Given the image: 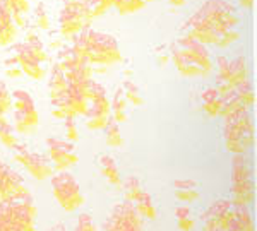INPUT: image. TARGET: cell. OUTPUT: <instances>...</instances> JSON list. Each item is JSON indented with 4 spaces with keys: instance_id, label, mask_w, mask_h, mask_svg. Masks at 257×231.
<instances>
[{
    "instance_id": "30",
    "label": "cell",
    "mask_w": 257,
    "mask_h": 231,
    "mask_svg": "<svg viewBox=\"0 0 257 231\" xmlns=\"http://www.w3.org/2000/svg\"><path fill=\"white\" fill-rule=\"evenodd\" d=\"M177 217V228L180 231H194L196 229V216H194L192 209L187 204H182L175 209Z\"/></svg>"
},
{
    "instance_id": "58",
    "label": "cell",
    "mask_w": 257,
    "mask_h": 231,
    "mask_svg": "<svg viewBox=\"0 0 257 231\" xmlns=\"http://www.w3.org/2000/svg\"><path fill=\"white\" fill-rule=\"evenodd\" d=\"M115 2H117V0H113V4H115Z\"/></svg>"
},
{
    "instance_id": "24",
    "label": "cell",
    "mask_w": 257,
    "mask_h": 231,
    "mask_svg": "<svg viewBox=\"0 0 257 231\" xmlns=\"http://www.w3.org/2000/svg\"><path fill=\"white\" fill-rule=\"evenodd\" d=\"M93 35L94 31L88 28V30H82L79 35L76 36L72 41H70V48H72L74 55L77 57V59L81 60H86L88 62V52H89V47H91V40H93ZM89 64V62H88Z\"/></svg>"
},
{
    "instance_id": "42",
    "label": "cell",
    "mask_w": 257,
    "mask_h": 231,
    "mask_svg": "<svg viewBox=\"0 0 257 231\" xmlns=\"http://www.w3.org/2000/svg\"><path fill=\"white\" fill-rule=\"evenodd\" d=\"M12 110V96L11 91L7 89L6 82L0 81V117L9 115Z\"/></svg>"
},
{
    "instance_id": "47",
    "label": "cell",
    "mask_w": 257,
    "mask_h": 231,
    "mask_svg": "<svg viewBox=\"0 0 257 231\" xmlns=\"http://www.w3.org/2000/svg\"><path fill=\"white\" fill-rule=\"evenodd\" d=\"M108 122H110L108 117H86L84 125L88 130L96 132V130H105V127L108 125Z\"/></svg>"
},
{
    "instance_id": "12",
    "label": "cell",
    "mask_w": 257,
    "mask_h": 231,
    "mask_svg": "<svg viewBox=\"0 0 257 231\" xmlns=\"http://www.w3.org/2000/svg\"><path fill=\"white\" fill-rule=\"evenodd\" d=\"M111 216L115 217V221L118 222L122 231H144L143 228V217L139 216L138 211L134 209V205L128 202H118L111 207L110 211Z\"/></svg>"
},
{
    "instance_id": "53",
    "label": "cell",
    "mask_w": 257,
    "mask_h": 231,
    "mask_svg": "<svg viewBox=\"0 0 257 231\" xmlns=\"http://www.w3.org/2000/svg\"><path fill=\"white\" fill-rule=\"evenodd\" d=\"M12 65H19L18 64V57H16L14 53H12L11 57H7V59L4 60V67H12Z\"/></svg>"
},
{
    "instance_id": "15",
    "label": "cell",
    "mask_w": 257,
    "mask_h": 231,
    "mask_svg": "<svg viewBox=\"0 0 257 231\" xmlns=\"http://www.w3.org/2000/svg\"><path fill=\"white\" fill-rule=\"evenodd\" d=\"M170 60H172L173 65L177 67L178 74H180L182 77H185V79H196V77H208L209 76L208 72L199 69L197 65L190 64L175 43L172 45V50H170Z\"/></svg>"
},
{
    "instance_id": "29",
    "label": "cell",
    "mask_w": 257,
    "mask_h": 231,
    "mask_svg": "<svg viewBox=\"0 0 257 231\" xmlns=\"http://www.w3.org/2000/svg\"><path fill=\"white\" fill-rule=\"evenodd\" d=\"M248 110L245 105H243L242 101H240V98L233 93H230L228 96L223 98V106H221V113H219V117L223 118V120H226V118H231L235 117V115H238L240 111H245Z\"/></svg>"
},
{
    "instance_id": "1",
    "label": "cell",
    "mask_w": 257,
    "mask_h": 231,
    "mask_svg": "<svg viewBox=\"0 0 257 231\" xmlns=\"http://www.w3.org/2000/svg\"><path fill=\"white\" fill-rule=\"evenodd\" d=\"M240 16L237 7L228 0H204L201 7L187 19L184 33L197 43L209 47L230 30H237Z\"/></svg>"
},
{
    "instance_id": "14",
    "label": "cell",
    "mask_w": 257,
    "mask_h": 231,
    "mask_svg": "<svg viewBox=\"0 0 257 231\" xmlns=\"http://www.w3.org/2000/svg\"><path fill=\"white\" fill-rule=\"evenodd\" d=\"M84 30V24L76 12L62 9L59 16V36L64 41H72L79 33Z\"/></svg>"
},
{
    "instance_id": "17",
    "label": "cell",
    "mask_w": 257,
    "mask_h": 231,
    "mask_svg": "<svg viewBox=\"0 0 257 231\" xmlns=\"http://www.w3.org/2000/svg\"><path fill=\"white\" fill-rule=\"evenodd\" d=\"M18 31L19 30L14 24V21H12L9 9L0 0V47H12L16 43V40H18Z\"/></svg>"
},
{
    "instance_id": "13",
    "label": "cell",
    "mask_w": 257,
    "mask_h": 231,
    "mask_svg": "<svg viewBox=\"0 0 257 231\" xmlns=\"http://www.w3.org/2000/svg\"><path fill=\"white\" fill-rule=\"evenodd\" d=\"M40 115L36 110V105L28 106L24 110H14V120H12V129L21 135H33L38 130Z\"/></svg>"
},
{
    "instance_id": "20",
    "label": "cell",
    "mask_w": 257,
    "mask_h": 231,
    "mask_svg": "<svg viewBox=\"0 0 257 231\" xmlns=\"http://www.w3.org/2000/svg\"><path fill=\"white\" fill-rule=\"evenodd\" d=\"M96 164L99 168V173L105 176V180L108 181L110 185L118 187V188L122 187V176H120L118 166H117V163H115V159L111 158V156H108V154L98 156Z\"/></svg>"
},
{
    "instance_id": "4",
    "label": "cell",
    "mask_w": 257,
    "mask_h": 231,
    "mask_svg": "<svg viewBox=\"0 0 257 231\" xmlns=\"http://www.w3.org/2000/svg\"><path fill=\"white\" fill-rule=\"evenodd\" d=\"M50 180L53 199L65 212H76L84 205L86 197L74 175H70L69 171H57Z\"/></svg>"
},
{
    "instance_id": "19",
    "label": "cell",
    "mask_w": 257,
    "mask_h": 231,
    "mask_svg": "<svg viewBox=\"0 0 257 231\" xmlns=\"http://www.w3.org/2000/svg\"><path fill=\"white\" fill-rule=\"evenodd\" d=\"M201 106L202 111L208 118H218L221 113V106H223V98L218 94V91L214 86L206 88L201 93Z\"/></svg>"
},
{
    "instance_id": "56",
    "label": "cell",
    "mask_w": 257,
    "mask_h": 231,
    "mask_svg": "<svg viewBox=\"0 0 257 231\" xmlns=\"http://www.w3.org/2000/svg\"><path fill=\"white\" fill-rule=\"evenodd\" d=\"M170 60V55L167 53V55H161L160 57V65H167V62Z\"/></svg>"
},
{
    "instance_id": "10",
    "label": "cell",
    "mask_w": 257,
    "mask_h": 231,
    "mask_svg": "<svg viewBox=\"0 0 257 231\" xmlns=\"http://www.w3.org/2000/svg\"><path fill=\"white\" fill-rule=\"evenodd\" d=\"M175 45L182 50V53L185 55V59H187L190 64L197 65L199 69H202L204 72H208L209 76L213 74L214 71V62L211 59L208 48L204 47V45L197 43V41H194L192 38H189L187 35H180L175 41Z\"/></svg>"
},
{
    "instance_id": "5",
    "label": "cell",
    "mask_w": 257,
    "mask_h": 231,
    "mask_svg": "<svg viewBox=\"0 0 257 231\" xmlns=\"http://www.w3.org/2000/svg\"><path fill=\"white\" fill-rule=\"evenodd\" d=\"M123 60L118 41L108 33L94 31L88 52V62L93 67H111Z\"/></svg>"
},
{
    "instance_id": "25",
    "label": "cell",
    "mask_w": 257,
    "mask_h": 231,
    "mask_svg": "<svg viewBox=\"0 0 257 231\" xmlns=\"http://www.w3.org/2000/svg\"><path fill=\"white\" fill-rule=\"evenodd\" d=\"M64 9L76 12V14L81 18L82 24H84V30L91 28L94 18H93V14H91L89 0H64Z\"/></svg>"
},
{
    "instance_id": "11",
    "label": "cell",
    "mask_w": 257,
    "mask_h": 231,
    "mask_svg": "<svg viewBox=\"0 0 257 231\" xmlns=\"http://www.w3.org/2000/svg\"><path fill=\"white\" fill-rule=\"evenodd\" d=\"M12 53L18 57V64L23 71L24 76H28L31 81H43L47 76V67H43V64H40L35 59V55L30 52V48L26 47V43H14L12 45Z\"/></svg>"
},
{
    "instance_id": "49",
    "label": "cell",
    "mask_w": 257,
    "mask_h": 231,
    "mask_svg": "<svg viewBox=\"0 0 257 231\" xmlns=\"http://www.w3.org/2000/svg\"><path fill=\"white\" fill-rule=\"evenodd\" d=\"M201 219H202V226H204V231H221V229H219V226H218V222L214 221L206 211L202 212Z\"/></svg>"
},
{
    "instance_id": "33",
    "label": "cell",
    "mask_w": 257,
    "mask_h": 231,
    "mask_svg": "<svg viewBox=\"0 0 257 231\" xmlns=\"http://www.w3.org/2000/svg\"><path fill=\"white\" fill-rule=\"evenodd\" d=\"M0 142L6 147H9V149H14L19 144L18 135H16L12 123L7 120V117H0Z\"/></svg>"
},
{
    "instance_id": "38",
    "label": "cell",
    "mask_w": 257,
    "mask_h": 231,
    "mask_svg": "<svg viewBox=\"0 0 257 231\" xmlns=\"http://www.w3.org/2000/svg\"><path fill=\"white\" fill-rule=\"evenodd\" d=\"M148 4L144 0H117L113 4V7L117 9V12L120 16H131L136 14V12L143 11Z\"/></svg>"
},
{
    "instance_id": "46",
    "label": "cell",
    "mask_w": 257,
    "mask_h": 231,
    "mask_svg": "<svg viewBox=\"0 0 257 231\" xmlns=\"http://www.w3.org/2000/svg\"><path fill=\"white\" fill-rule=\"evenodd\" d=\"M240 38H242L240 31H237V30H230V31H226L225 35L219 36L214 47H216V48H223V50H225V48H230L233 43H237V41H238Z\"/></svg>"
},
{
    "instance_id": "26",
    "label": "cell",
    "mask_w": 257,
    "mask_h": 231,
    "mask_svg": "<svg viewBox=\"0 0 257 231\" xmlns=\"http://www.w3.org/2000/svg\"><path fill=\"white\" fill-rule=\"evenodd\" d=\"M67 103H69L70 110L76 113V117H86L91 106V103L86 100L79 93V89L72 84H69V89H67Z\"/></svg>"
},
{
    "instance_id": "55",
    "label": "cell",
    "mask_w": 257,
    "mask_h": 231,
    "mask_svg": "<svg viewBox=\"0 0 257 231\" xmlns=\"http://www.w3.org/2000/svg\"><path fill=\"white\" fill-rule=\"evenodd\" d=\"M47 231H67V229H65V226L62 224V222H57V224H53L52 228H48Z\"/></svg>"
},
{
    "instance_id": "31",
    "label": "cell",
    "mask_w": 257,
    "mask_h": 231,
    "mask_svg": "<svg viewBox=\"0 0 257 231\" xmlns=\"http://www.w3.org/2000/svg\"><path fill=\"white\" fill-rule=\"evenodd\" d=\"M233 222L238 226L240 231H255L254 219H252V214L248 211V205H235Z\"/></svg>"
},
{
    "instance_id": "3",
    "label": "cell",
    "mask_w": 257,
    "mask_h": 231,
    "mask_svg": "<svg viewBox=\"0 0 257 231\" xmlns=\"http://www.w3.org/2000/svg\"><path fill=\"white\" fill-rule=\"evenodd\" d=\"M231 195L235 205H248L254 200V173L243 154L231 158Z\"/></svg>"
},
{
    "instance_id": "34",
    "label": "cell",
    "mask_w": 257,
    "mask_h": 231,
    "mask_svg": "<svg viewBox=\"0 0 257 231\" xmlns=\"http://www.w3.org/2000/svg\"><path fill=\"white\" fill-rule=\"evenodd\" d=\"M0 231H23L19 228L16 217L12 216L7 200L0 202Z\"/></svg>"
},
{
    "instance_id": "50",
    "label": "cell",
    "mask_w": 257,
    "mask_h": 231,
    "mask_svg": "<svg viewBox=\"0 0 257 231\" xmlns=\"http://www.w3.org/2000/svg\"><path fill=\"white\" fill-rule=\"evenodd\" d=\"M6 76L7 77H11V79H19V77H23L24 74L23 71H21V67L19 65H12V67H6Z\"/></svg>"
},
{
    "instance_id": "22",
    "label": "cell",
    "mask_w": 257,
    "mask_h": 231,
    "mask_svg": "<svg viewBox=\"0 0 257 231\" xmlns=\"http://www.w3.org/2000/svg\"><path fill=\"white\" fill-rule=\"evenodd\" d=\"M55 65L65 74L69 71H74V69H77V67H82V65H88V62L77 59V57L74 55V52L70 47H62L59 50V53H57Z\"/></svg>"
},
{
    "instance_id": "39",
    "label": "cell",
    "mask_w": 257,
    "mask_h": 231,
    "mask_svg": "<svg viewBox=\"0 0 257 231\" xmlns=\"http://www.w3.org/2000/svg\"><path fill=\"white\" fill-rule=\"evenodd\" d=\"M105 141L110 147H115V149L123 146V137H122V132H120L118 123H115L111 118L108 125L105 127Z\"/></svg>"
},
{
    "instance_id": "52",
    "label": "cell",
    "mask_w": 257,
    "mask_h": 231,
    "mask_svg": "<svg viewBox=\"0 0 257 231\" xmlns=\"http://www.w3.org/2000/svg\"><path fill=\"white\" fill-rule=\"evenodd\" d=\"M237 4L243 11H250L254 7V0H237Z\"/></svg>"
},
{
    "instance_id": "21",
    "label": "cell",
    "mask_w": 257,
    "mask_h": 231,
    "mask_svg": "<svg viewBox=\"0 0 257 231\" xmlns=\"http://www.w3.org/2000/svg\"><path fill=\"white\" fill-rule=\"evenodd\" d=\"M24 43H26V47L30 48V52L35 55V59L40 62V64H47L50 62V55L47 52V47H45V43L41 41V38L38 36V33H36L35 28H28L26 30V36H24Z\"/></svg>"
},
{
    "instance_id": "57",
    "label": "cell",
    "mask_w": 257,
    "mask_h": 231,
    "mask_svg": "<svg viewBox=\"0 0 257 231\" xmlns=\"http://www.w3.org/2000/svg\"><path fill=\"white\" fill-rule=\"evenodd\" d=\"M144 2H146V4H149V2H156V0H144Z\"/></svg>"
},
{
    "instance_id": "40",
    "label": "cell",
    "mask_w": 257,
    "mask_h": 231,
    "mask_svg": "<svg viewBox=\"0 0 257 231\" xmlns=\"http://www.w3.org/2000/svg\"><path fill=\"white\" fill-rule=\"evenodd\" d=\"M122 91H123V96H125L127 103H131V105H134V106L144 105V98H143V94H141V91L136 82L125 81L122 86Z\"/></svg>"
},
{
    "instance_id": "44",
    "label": "cell",
    "mask_w": 257,
    "mask_h": 231,
    "mask_svg": "<svg viewBox=\"0 0 257 231\" xmlns=\"http://www.w3.org/2000/svg\"><path fill=\"white\" fill-rule=\"evenodd\" d=\"M74 231H98V226L94 222L93 216L88 212H81L77 216V221H76V228Z\"/></svg>"
},
{
    "instance_id": "36",
    "label": "cell",
    "mask_w": 257,
    "mask_h": 231,
    "mask_svg": "<svg viewBox=\"0 0 257 231\" xmlns=\"http://www.w3.org/2000/svg\"><path fill=\"white\" fill-rule=\"evenodd\" d=\"M86 117H108L110 118V100L105 94H99L94 101H91L89 111Z\"/></svg>"
},
{
    "instance_id": "18",
    "label": "cell",
    "mask_w": 257,
    "mask_h": 231,
    "mask_svg": "<svg viewBox=\"0 0 257 231\" xmlns=\"http://www.w3.org/2000/svg\"><path fill=\"white\" fill-rule=\"evenodd\" d=\"M173 192L178 202L182 204H192L201 199L199 183L196 180H175L173 181Z\"/></svg>"
},
{
    "instance_id": "35",
    "label": "cell",
    "mask_w": 257,
    "mask_h": 231,
    "mask_svg": "<svg viewBox=\"0 0 257 231\" xmlns=\"http://www.w3.org/2000/svg\"><path fill=\"white\" fill-rule=\"evenodd\" d=\"M235 94L240 98V101L243 103V105L247 106L248 110L254 106L255 103V91H254V84H252L250 81H243L242 84H238L237 88H235Z\"/></svg>"
},
{
    "instance_id": "37",
    "label": "cell",
    "mask_w": 257,
    "mask_h": 231,
    "mask_svg": "<svg viewBox=\"0 0 257 231\" xmlns=\"http://www.w3.org/2000/svg\"><path fill=\"white\" fill-rule=\"evenodd\" d=\"M94 72H93V65H82V67H77L74 71L65 72V79H67L69 84H79V82L89 81L93 79Z\"/></svg>"
},
{
    "instance_id": "23",
    "label": "cell",
    "mask_w": 257,
    "mask_h": 231,
    "mask_svg": "<svg viewBox=\"0 0 257 231\" xmlns=\"http://www.w3.org/2000/svg\"><path fill=\"white\" fill-rule=\"evenodd\" d=\"M127 106L128 103L125 100V96H123V91L122 88L117 89V93L113 94V100L110 101V118L113 120L115 123H123L128 120L127 117Z\"/></svg>"
},
{
    "instance_id": "48",
    "label": "cell",
    "mask_w": 257,
    "mask_h": 231,
    "mask_svg": "<svg viewBox=\"0 0 257 231\" xmlns=\"http://www.w3.org/2000/svg\"><path fill=\"white\" fill-rule=\"evenodd\" d=\"M65 122V141L76 144L79 141V130H77V125L74 120H64Z\"/></svg>"
},
{
    "instance_id": "7",
    "label": "cell",
    "mask_w": 257,
    "mask_h": 231,
    "mask_svg": "<svg viewBox=\"0 0 257 231\" xmlns=\"http://www.w3.org/2000/svg\"><path fill=\"white\" fill-rule=\"evenodd\" d=\"M48 159L55 171H67L79 163V156L76 152V144L62 141L57 137L47 139Z\"/></svg>"
},
{
    "instance_id": "54",
    "label": "cell",
    "mask_w": 257,
    "mask_h": 231,
    "mask_svg": "<svg viewBox=\"0 0 257 231\" xmlns=\"http://www.w3.org/2000/svg\"><path fill=\"white\" fill-rule=\"evenodd\" d=\"M168 4L172 7H185L187 6V0H168Z\"/></svg>"
},
{
    "instance_id": "43",
    "label": "cell",
    "mask_w": 257,
    "mask_h": 231,
    "mask_svg": "<svg viewBox=\"0 0 257 231\" xmlns=\"http://www.w3.org/2000/svg\"><path fill=\"white\" fill-rule=\"evenodd\" d=\"M4 6L9 9L11 14H24L28 16L31 12L30 0H2Z\"/></svg>"
},
{
    "instance_id": "2",
    "label": "cell",
    "mask_w": 257,
    "mask_h": 231,
    "mask_svg": "<svg viewBox=\"0 0 257 231\" xmlns=\"http://www.w3.org/2000/svg\"><path fill=\"white\" fill-rule=\"evenodd\" d=\"M223 141L225 149L231 154H243L254 146L255 130L248 110L223 120Z\"/></svg>"
},
{
    "instance_id": "32",
    "label": "cell",
    "mask_w": 257,
    "mask_h": 231,
    "mask_svg": "<svg viewBox=\"0 0 257 231\" xmlns=\"http://www.w3.org/2000/svg\"><path fill=\"white\" fill-rule=\"evenodd\" d=\"M120 188L123 190V199H125V202H128V204H134V200L138 199L144 190L138 176H128L127 180L122 181V187Z\"/></svg>"
},
{
    "instance_id": "27",
    "label": "cell",
    "mask_w": 257,
    "mask_h": 231,
    "mask_svg": "<svg viewBox=\"0 0 257 231\" xmlns=\"http://www.w3.org/2000/svg\"><path fill=\"white\" fill-rule=\"evenodd\" d=\"M134 209L138 211V214L141 217H146V219H151L155 221L158 217V209H156L155 202H153V197L151 193L143 190V193L134 200Z\"/></svg>"
},
{
    "instance_id": "8",
    "label": "cell",
    "mask_w": 257,
    "mask_h": 231,
    "mask_svg": "<svg viewBox=\"0 0 257 231\" xmlns=\"http://www.w3.org/2000/svg\"><path fill=\"white\" fill-rule=\"evenodd\" d=\"M248 79V65L247 59L243 55H238L235 59L218 57L216 60V82H225L231 88H237L243 81Z\"/></svg>"
},
{
    "instance_id": "9",
    "label": "cell",
    "mask_w": 257,
    "mask_h": 231,
    "mask_svg": "<svg viewBox=\"0 0 257 231\" xmlns=\"http://www.w3.org/2000/svg\"><path fill=\"white\" fill-rule=\"evenodd\" d=\"M30 193L23 175L0 159V202L23 199Z\"/></svg>"
},
{
    "instance_id": "45",
    "label": "cell",
    "mask_w": 257,
    "mask_h": 231,
    "mask_svg": "<svg viewBox=\"0 0 257 231\" xmlns=\"http://www.w3.org/2000/svg\"><path fill=\"white\" fill-rule=\"evenodd\" d=\"M91 4V14L93 18H101L113 7V0H89Z\"/></svg>"
},
{
    "instance_id": "51",
    "label": "cell",
    "mask_w": 257,
    "mask_h": 231,
    "mask_svg": "<svg viewBox=\"0 0 257 231\" xmlns=\"http://www.w3.org/2000/svg\"><path fill=\"white\" fill-rule=\"evenodd\" d=\"M62 47H65L64 45V40L59 36V33H57V36H53L52 40H50V43H48V48H52V50H57L59 52Z\"/></svg>"
},
{
    "instance_id": "16",
    "label": "cell",
    "mask_w": 257,
    "mask_h": 231,
    "mask_svg": "<svg viewBox=\"0 0 257 231\" xmlns=\"http://www.w3.org/2000/svg\"><path fill=\"white\" fill-rule=\"evenodd\" d=\"M233 207H235V204L231 200L218 199V200H214L208 209H206V212H208L209 216L218 222L219 229L228 231V226H230L231 217H233Z\"/></svg>"
},
{
    "instance_id": "28",
    "label": "cell",
    "mask_w": 257,
    "mask_h": 231,
    "mask_svg": "<svg viewBox=\"0 0 257 231\" xmlns=\"http://www.w3.org/2000/svg\"><path fill=\"white\" fill-rule=\"evenodd\" d=\"M69 89V82L65 79V74L53 64L52 72H50V81H48V94H50V100L52 98H57L60 94H64L65 91Z\"/></svg>"
},
{
    "instance_id": "41",
    "label": "cell",
    "mask_w": 257,
    "mask_h": 231,
    "mask_svg": "<svg viewBox=\"0 0 257 231\" xmlns=\"http://www.w3.org/2000/svg\"><path fill=\"white\" fill-rule=\"evenodd\" d=\"M33 24H35V30H38V31H48L50 26H52L50 16L47 14V11H45L43 2H40L38 6L35 7V11H33Z\"/></svg>"
},
{
    "instance_id": "6",
    "label": "cell",
    "mask_w": 257,
    "mask_h": 231,
    "mask_svg": "<svg viewBox=\"0 0 257 231\" xmlns=\"http://www.w3.org/2000/svg\"><path fill=\"white\" fill-rule=\"evenodd\" d=\"M12 151H14V161H18L35 180L43 181L55 175V170H53L48 156H43L40 152H31L23 144H18Z\"/></svg>"
}]
</instances>
